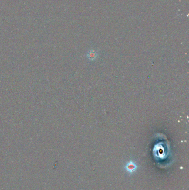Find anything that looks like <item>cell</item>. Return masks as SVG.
<instances>
[{
	"label": "cell",
	"instance_id": "obj_1",
	"mask_svg": "<svg viewBox=\"0 0 189 190\" xmlns=\"http://www.w3.org/2000/svg\"><path fill=\"white\" fill-rule=\"evenodd\" d=\"M138 165L133 160L129 161L126 164L124 167L125 170L130 174H133L135 173L138 169Z\"/></svg>",
	"mask_w": 189,
	"mask_h": 190
}]
</instances>
